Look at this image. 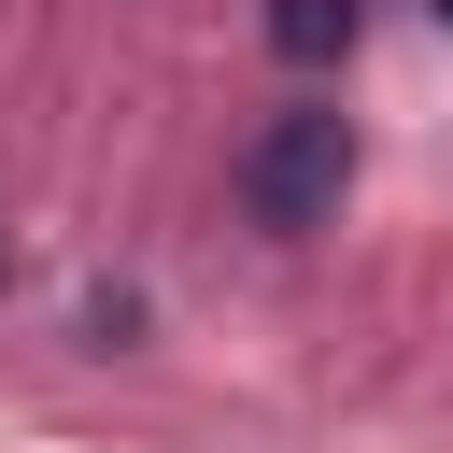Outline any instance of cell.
<instances>
[{"label": "cell", "mask_w": 453, "mask_h": 453, "mask_svg": "<svg viewBox=\"0 0 453 453\" xmlns=\"http://www.w3.org/2000/svg\"><path fill=\"white\" fill-rule=\"evenodd\" d=\"M340 184H354V127H340V113H269V127H255V156H241L255 226H326V212H340Z\"/></svg>", "instance_id": "6da1fadb"}, {"label": "cell", "mask_w": 453, "mask_h": 453, "mask_svg": "<svg viewBox=\"0 0 453 453\" xmlns=\"http://www.w3.org/2000/svg\"><path fill=\"white\" fill-rule=\"evenodd\" d=\"M354 14H368V0H269V42H283L297 71H326V57H354Z\"/></svg>", "instance_id": "7a4b0ae2"}, {"label": "cell", "mask_w": 453, "mask_h": 453, "mask_svg": "<svg viewBox=\"0 0 453 453\" xmlns=\"http://www.w3.org/2000/svg\"><path fill=\"white\" fill-rule=\"evenodd\" d=\"M439 14H453V0H439Z\"/></svg>", "instance_id": "3957f363"}]
</instances>
